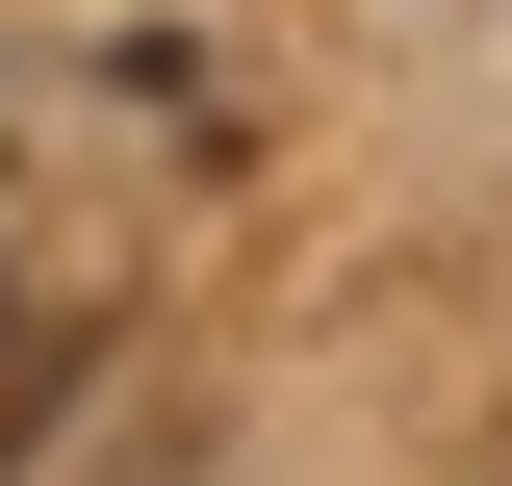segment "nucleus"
<instances>
[{"mask_svg": "<svg viewBox=\"0 0 512 486\" xmlns=\"http://www.w3.org/2000/svg\"><path fill=\"white\" fill-rule=\"evenodd\" d=\"M26 410H52V307L0 282V435H26Z\"/></svg>", "mask_w": 512, "mask_h": 486, "instance_id": "nucleus-1", "label": "nucleus"}]
</instances>
